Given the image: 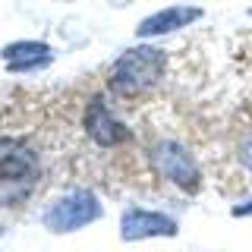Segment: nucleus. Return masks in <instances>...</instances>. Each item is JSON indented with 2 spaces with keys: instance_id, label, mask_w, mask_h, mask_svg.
Listing matches in <instances>:
<instances>
[{
  "instance_id": "nucleus-11",
  "label": "nucleus",
  "mask_w": 252,
  "mask_h": 252,
  "mask_svg": "<svg viewBox=\"0 0 252 252\" xmlns=\"http://www.w3.org/2000/svg\"><path fill=\"white\" fill-rule=\"evenodd\" d=\"M107 3H110V6H114V10H123V6H129V3H132V0H107Z\"/></svg>"
},
{
  "instance_id": "nucleus-12",
  "label": "nucleus",
  "mask_w": 252,
  "mask_h": 252,
  "mask_svg": "<svg viewBox=\"0 0 252 252\" xmlns=\"http://www.w3.org/2000/svg\"><path fill=\"white\" fill-rule=\"evenodd\" d=\"M249 16H252V10H249Z\"/></svg>"
},
{
  "instance_id": "nucleus-10",
  "label": "nucleus",
  "mask_w": 252,
  "mask_h": 252,
  "mask_svg": "<svg viewBox=\"0 0 252 252\" xmlns=\"http://www.w3.org/2000/svg\"><path fill=\"white\" fill-rule=\"evenodd\" d=\"M243 161H246V167L252 170V142H249L246 148H243Z\"/></svg>"
},
{
  "instance_id": "nucleus-4",
  "label": "nucleus",
  "mask_w": 252,
  "mask_h": 252,
  "mask_svg": "<svg viewBox=\"0 0 252 252\" xmlns=\"http://www.w3.org/2000/svg\"><path fill=\"white\" fill-rule=\"evenodd\" d=\"M148 161H152V167L161 173L164 180H170V183L180 186L183 192H195L199 183H202V173H199L195 158L173 139L155 142V145L148 148Z\"/></svg>"
},
{
  "instance_id": "nucleus-9",
  "label": "nucleus",
  "mask_w": 252,
  "mask_h": 252,
  "mask_svg": "<svg viewBox=\"0 0 252 252\" xmlns=\"http://www.w3.org/2000/svg\"><path fill=\"white\" fill-rule=\"evenodd\" d=\"M243 215H252V202L249 205H236L233 208V218H243Z\"/></svg>"
},
{
  "instance_id": "nucleus-5",
  "label": "nucleus",
  "mask_w": 252,
  "mask_h": 252,
  "mask_svg": "<svg viewBox=\"0 0 252 252\" xmlns=\"http://www.w3.org/2000/svg\"><path fill=\"white\" fill-rule=\"evenodd\" d=\"M82 126H85V132H89V139L94 145H101V148H114V145L129 142V129L114 117V110H110L104 94L89 98L85 114H82Z\"/></svg>"
},
{
  "instance_id": "nucleus-8",
  "label": "nucleus",
  "mask_w": 252,
  "mask_h": 252,
  "mask_svg": "<svg viewBox=\"0 0 252 252\" xmlns=\"http://www.w3.org/2000/svg\"><path fill=\"white\" fill-rule=\"evenodd\" d=\"M0 57L10 73H35L54 60V51L44 41H13L0 51Z\"/></svg>"
},
{
  "instance_id": "nucleus-3",
  "label": "nucleus",
  "mask_w": 252,
  "mask_h": 252,
  "mask_svg": "<svg viewBox=\"0 0 252 252\" xmlns=\"http://www.w3.org/2000/svg\"><path fill=\"white\" fill-rule=\"evenodd\" d=\"M101 215H104V208H101L98 195L89 192V189H76V192H69V195L54 202L41 215V220L51 233H73V230L89 227Z\"/></svg>"
},
{
  "instance_id": "nucleus-6",
  "label": "nucleus",
  "mask_w": 252,
  "mask_h": 252,
  "mask_svg": "<svg viewBox=\"0 0 252 252\" xmlns=\"http://www.w3.org/2000/svg\"><path fill=\"white\" fill-rule=\"evenodd\" d=\"M177 220L161 211H145V208H126L120 218V240L136 243L148 236H177Z\"/></svg>"
},
{
  "instance_id": "nucleus-7",
  "label": "nucleus",
  "mask_w": 252,
  "mask_h": 252,
  "mask_svg": "<svg viewBox=\"0 0 252 252\" xmlns=\"http://www.w3.org/2000/svg\"><path fill=\"white\" fill-rule=\"evenodd\" d=\"M202 6H189V3H173V6H164V10H158L152 16H145V19L136 26V38H161V35H170V32H180L186 26H192L195 19H202Z\"/></svg>"
},
{
  "instance_id": "nucleus-2",
  "label": "nucleus",
  "mask_w": 252,
  "mask_h": 252,
  "mask_svg": "<svg viewBox=\"0 0 252 252\" xmlns=\"http://www.w3.org/2000/svg\"><path fill=\"white\" fill-rule=\"evenodd\" d=\"M38 180V155L26 142L0 139V199H16Z\"/></svg>"
},
{
  "instance_id": "nucleus-1",
  "label": "nucleus",
  "mask_w": 252,
  "mask_h": 252,
  "mask_svg": "<svg viewBox=\"0 0 252 252\" xmlns=\"http://www.w3.org/2000/svg\"><path fill=\"white\" fill-rule=\"evenodd\" d=\"M164 66H167L164 47H155V44L126 47L120 57L114 60V66H110L107 85L120 98H139L152 85H158V79L164 76Z\"/></svg>"
}]
</instances>
